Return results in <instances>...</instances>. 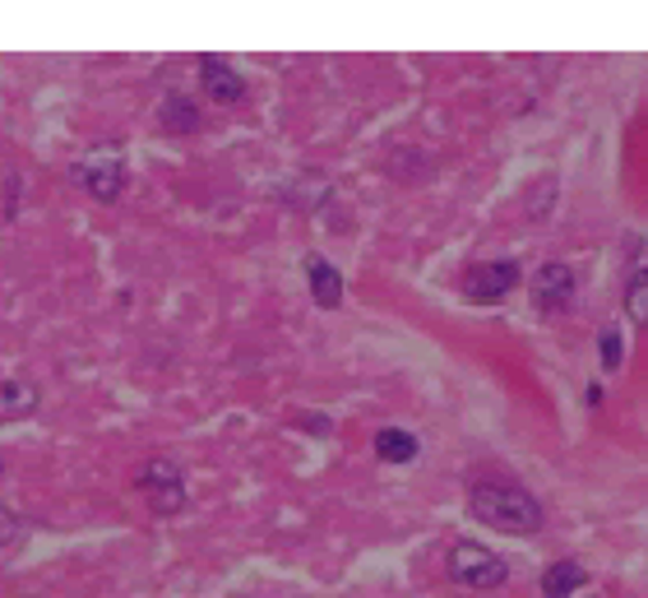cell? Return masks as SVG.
Returning a JSON list of instances; mask_svg holds the SVG:
<instances>
[{
    "label": "cell",
    "mask_w": 648,
    "mask_h": 598,
    "mask_svg": "<svg viewBox=\"0 0 648 598\" xmlns=\"http://www.w3.org/2000/svg\"><path fill=\"white\" fill-rule=\"evenodd\" d=\"M139 487L148 497V511H158V515L185 511V478L172 460H148V468L139 474Z\"/></svg>",
    "instance_id": "4"
},
{
    "label": "cell",
    "mask_w": 648,
    "mask_h": 598,
    "mask_svg": "<svg viewBox=\"0 0 648 598\" xmlns=\"http://www.w3.org/2000/svg\"><path fill=\"white\" fill-rule=\"evenodd\" d=\"M199 84H204V94H209L213 102H222V107H232V102L246 98V80H241L236 65L222 61V57H204L199 61Z\"/></svg>",
    "instance_id": "7"
},
{
    "label": "cell",
    "mask_w": 648,
    "mask_h": 598,
    "mask_svg": "<svg viewBox=\"0 0 648 598\" xmlns=\"http://www.w3.org/2000/svg\"><path fill=\"white\" fill-rule=\"evenodd\" d=\"M625 316L635 325H648V260H639L625 279Z\"/></svg>",
    "instance_id": "12"
},
{
    "label": "cell",
    "mask_w": 648,
    "mask_h": 598,
    "mask_svg": "<svg viewBox=\"0 0 648 598\" xmlns=\"http://www.w3.org/2000/svg\"><path fill=\"white\" fill-rule=\"evenodd\" d=\"M74 181L93 195V199H102V205H111L121 191H125V158L121 149H88L80 162H74Z\"/></svg>",
    "instance_id": "3"
},
{
    "label": "cell",
    "mask_w": 648,
    "mask_h": 598,
    "mask_svg": "<svg viewBox=\"0 0 648 598\" xmlns=\"http://www.w3.org/2000/svg\"><path fill=\"white\" fill-rule=\"evenodd\" d=\"M533 306L542 316H561L574 306V269L561 260H547L542 269L533 274Z\"/></svg>",
    "instance_id": "5"
},
{
    "label": "cell",
    "mask_w": 648,
    "mask_h": 598,
    "mask_svg": "<svg viewBox=\"0 0 648 598\" xmlns=\"http://www.w3.org/2000/svg\"><path fill=\"white\" fill-rule=\"evenodd\" d=\"M158 117H162V125H167L172 135H191V131H199V107H195L191 98H181V94L167 98Z\"/></svg>",
    "instance_id": "13"
},
{
    "label": "cell",
    "mask_w": 648,
    "mask_h": 598,
    "mask_svg": "<svg viewBox=\"0 0 648 598\" xmlns=\"http://www.w3.org/2000/svg\"><path fill=\"white\" fill-rule=\"evenodd\" d=\"M417 437L413 431H403V427H380L376 431V455L384 460V464H413L417 460Z\"/></svg>",
    "instance_id": "11"
},
{
    "label": "cell",
    "mask_w": 648,
    "mask_h": 598,
    "mask_svg": "<svg viewBox=\"0 0 648 598\" xmlns=\"http://www.w3.org/2000/svg\"><path fill=\"white\" fill-rule=\"evenodd\" d=\"M584 585H588V571H584L574 557L551 561V566L542 571V594H547V598H570V594H579Z\"/></svg>",
    "instance_id": "9"
},
{
    "label": "cell",
    "mask_w": 648,
    "mask_h": 598,
    "mask_svg": "<svg viewBox=\"0 0 648 598\" xmlns=\"http://www.w3.org/2000/svg\"><path fill=\"white\" fill-rule=\"evenodd\" d=\"M0 474H5V460H0Z\"/></svg>",
    "instance_id": "17"
},
{
    "label": "cell",
    "mask_w": 648,
    "mask_h": 598,
    "mask_svg": "<svg viewBox=\"0 0 648 598\" xmlns=\"http://www.w3.org/2000/svg\"><path fill=\"white\" fill-rule=\"evenodd\" d=\"M444 566H450V579H459V585H468V589H500L510 579L505 557L481 548V542H468V538L454 542Z\"/></svg>",
    "instance_id": "2"
},
{
    "label": "cell",
    "mask_w": 648,
    "mask_h": 598,
    "mask_svg": "<svg viewBox=\"0 0 648 598\" xmlns=\"http://www.w3.org/2000/svg\"><path fill=\"white\" fill-rule=\"evenodd\" d=\"M306 279H310L315 306H325V312L343 306V274H339V269H333L325 256H306Z\"/></svg>",
    "instance_id": "8"
},
{
    "label": "cell",
    "mask_w": 648,
    "mask_h": 598,
    "mask_svg": "<svg viewBox=\"0 0 648 598\" xmlns=\"http://www.w3.org/2000/svg\"><path fill=\"white\" fill-rule=\"evenodd\" d=\"M468 505L487 529H500V534H537L542 529V505H537V497L524 492L518 483H500V478L477 483Z\"/></svg>",
    "instance_id": "1"
},
{
    "label": "cell",
    "mask_w": 648,
    "mask_h": 598,
    "mask_svg": "<svg viewBox=\"0 0 648 598\" xmlns=\"http://www.w3.org/2000/svg\"><path fill=\"white\" fill-rule=\"evenodd\" d=\"M584 399H588V408H598V404H602V386H598V380H592V386L584 390Z\"/></svg>",
    "instance_id": "16"
},
{
    "label": "cell",
    "mask_w": 648,
    "mask_h": 598,
    "mask_svg": "<svg viewBox=\"0 0 648 598\" xmlns=\"http://www.w3.org/2000/svg\"><path fill=\"white\" fill-rule=\"evenodd\" d=\"M19 542H24V524H19L14 511H5V505H0V552H14Z\"/></svg>",
    "instance_id": "15"
},
{
    "label": "cell",
    "mask_w": 648,
    "mask_h": 598,
    "mask_svg": "<svg viewBox=\"0 0 648 598\" xmlns=\"http://www.w3.org/2000/svg\"><path fill=\"white\" fill-rule=\"evenodd\" d=\"M518 288V260H491V265H473L463 274V297L473 302H500Z\"/></svg>",
    "instance_id": "6"
},
{
    "label": "cell",
    "mask_w": 648,
    "mask_h": 598,
    "mask_svg": "<svg viewBox=\"0 0 648 598\" xmlns=\"http://www.w3.org/2000/svg\"><path fill=\"white\" fill-rule=\"evenodd\" d=\"M598 353H602V367H607V371H621L625 339H621V330H616V325H611V330H602V339H598Z\"/></svg>",
    "instance_id": "14"
},
{
    "label": "cell",
    "mask_w": 648,
    "mask_h": 598,
    "mask_svg": "<svg viewBox=\"0 0 648 598\" xmlns=\"http://www.w3.org/2000/svg\"><path fill=\"white\" fill-rule=\"evenodd\" d=\"M37 386L33 380H0V423H19L37 408Z\"/></svg>",
    "instance_id": "10"
}]
</instances>
